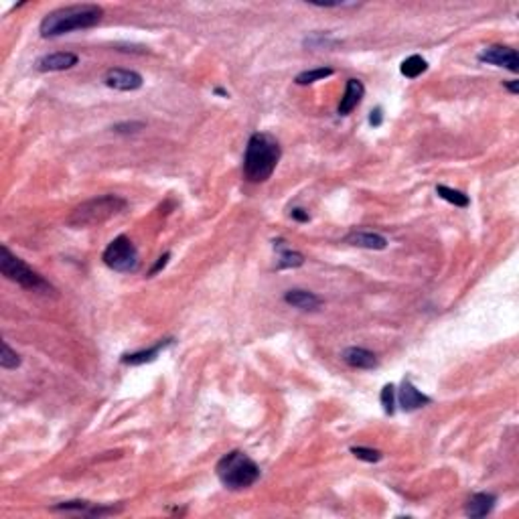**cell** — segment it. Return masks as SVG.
Listing matches in <instances>:
<instances>
[{
    "label": "cell",
    "mask_w": 519,
    "mask_h": 519,
    "mask_svg": "<svg viewBox=\"0 0 519 519\" xmlns=\"http://www.w3.org/2000/svg\"><path fill=\"white\" fill-rule=\"evenodd\" d=\"M437 195L440 197V199H444V201L453 203L455 207H469V203H471V201H469V197H467L462 191L444 187V185H438Z\"/></svg>",
    "instance_id": "obj_19"
},
{
    "label": "cell",
    "mask_w": 519,
    "mask_h": 519,
    "mask_svg": "<svg viewBox=\"0 0 519 519\" xmlns=\"http://www.w3.org/2000/svg\"><path fill=\"white\" fill-rule=\"evenodd\" d=\"M284 302L294 307V309H300V311H316L323 305V300L314 292L300 291V288H294V291L286 292L284 294Z\"/></svg>",
    "instance_id": "obj_14"
},
{
    "label": "cell",
    "mask_w": 519,
    "mask_h": 519,
    "mask_svg": "<svg viewBox=\"0 0 519 519\" xmlns=\"http://www.w3.org/2000/svg\"><path fill=\"white\" fill-rule=\"evenodd\" d=\"M282 244H284L282 240L274 242V248L280 249L278 268H280V270H282V268H300V266L305 264V256H302L300 251H292V249L284 248Z\"/></svg>",
    "instance_id": "obj_17"
},
{
    "label": "cell",
    "mask_w": 519,
    "mask_h": 519,
    "mask_svg": "<svg viewBox=\"0 0 519 519\" xmlns=\"http://www.w3.org/2000/svg\"><path fill=\"white\" fill-rule=\"evenodd\" d=\"M347 244H351L355 248H365V249H386L388 248V240L379 233L374 231H351L347 237H345Z\"/></svg>",
    "instance_id": "obj_15"
},
{
    "label": "cell",
    "mask_w": 519,
    "mask_h": 519,
    "mask_svg": "<svg viewBox=\"0 0 519 519\" xmlns=\"http://www.w3.org/2000/svg\"><path fill=\"white\" fill-rule=\"evenodd\" d=\"M126 207H128V201L120 195L108 193V195H102V197H94V199L83 201L82 205H78L69 213L67 226L75 229L100 226L108 219L120 215Z\"/></svg>",
    "instance_id": "obj_3"
},
{
    "label": "cell",
    "mask_w": 519,
    "mask_h": 519,
    "mask_svg": "<svg viewBox=\"0 0 519 519\" xmlns=\"http://www.w3.org/2000/svg\"><path fill=\"white\" fill-rule=\"evenodd\" d=\"M0 367L2 370H17L21 367V357L17 351L10 349L6 341H2V353H0Z\"/></svg>",
    "instance_id": "obj_21"
},
{
    "label": "cell",
    "mask_w": 519,
    "mask_h": 519,
    "mask_svg": "<svg viewBox=\"0 0 519 519\" xmlns=\"http://www.w3.org/2000/svg\"><path fill=\"white\" fill-rule=\"evenodd\" d=\"M168 260H170V254H168V251H166L165 256H161V258H159V262H156V264H154V266H152V270H150V276H154V274H156V272H159V270H163V268H165L166 264H168Z\"/></svg>",
    "instance_id": "obj_25"
},
{
    "label": "cell",
    "mask_w": 519,
    "mask_h": 519,
    "mask_svg": "<svg viewBox=\"0 0 519 519\" xmlns=\"http://www.w3.org/2000/svg\"><path fill=\"white\" fill-rule=\"evenodd\" d=\"M331 75H332L331 67H316V69H307V71L298 73L294 82L298 83V85H311V83L314 82L327 80V78H331Z\"/></svg>",
    "instance_id": "obj_20"
},
{
    "label": "cell",
    "mask_w": 519,
    "mask_h": 519,
    "mask_svg": "<svg viewBox=\"0 0 519 519\" xmlns=\"http://www.w3.org/2000/svg\"><path fill=\"white\" fill-rule=\"evenodd\" d=\"M215 94H219V96H224V98H228V92H224L221 87H217V89H215Z\"/></svg>",
    "instance_id": "obj_29"
},
{
    "label": "cell",
    "mask_w": 519,
    "mask_h": 519,
    "mask_svg": "<svg viewBox=\"0 0 519 519\" xmlns=\"http://www.w3.org/2000/svg\"><path fill=\"white\" fill-rule=\"evenodd\" d=\"M104 82L108 87L118 89V92H136L142 87V75L132 69H110L105 73Z\"/></svg>",
    "instance_id": "obj_8"
},
{
    "label": "cell",
    "mask_w": 519,
    "mask_h": 519,
    "mask_svg": "<svg viewBox=\"0 0 519 519\" xmlns=\"http://www.w3.org/2000/svg\"><path fill=\"white\" fill-rule=\"evenodd\" d=\"M291 215L294 217V219H296V221H309V219H311V217H309V213H307L305 209H300V207L292 209Z\"/></svg>",
    "instance_id": "obj_27"
},
{
    "label": "cell",
    "mask_w": 519,
    "mask_h": 519,
    "mask_svg": "<svg viewBox=\"0 0 519 519\" xmlns=\"http://www.w3.org/2000/svg\"><path fill=\"white\" fill-rule=\"evenodd\" d=\"M381 406H383L386 414L392 416L395 412V388L392 383L383 386V390H381Z\"/></svg>",
    "instance_id": "obj_23"
},
{
    "label": "cell",
    "mask_w": 519,
    "mask_h": 519,
    "mask_svg": "<svg viewBox=\"0 0 519 519\" xmlns=\"http://www.w3.org/2000/svg\"><path fill=\"white\" fill-rule=\"evenodd\" d=\"M280 156H282V148L274 136L266 132L251 134L244 154V177L249 183L268 181L272 173L276 170V165L280 163Z\"/></svg>",
    "instance_id": "obj_2"
},
{
    "label": "cell",
    "mask_w": 519,
    "mask_h": 519,
    "mask_svg": "<svg viewBox=\"0 0 519 519\" xmlns=\"http://www.w3.org/2000/svg\"><path fill=\"white\" fill-rule=\"evenodd\" d=\"M365 96V87L359 80H349L347 85H345V94L341 98V104H339V114L341 116H349L353 112L357 105L361 104Z\"/></svg>",
    "instance_id": "obj_11"
},
{
    "label": "cell",
    "mask_w": 519,
    "mask_h": 519,
    "mask_svg": "<svg viewBox=\"0 0 519 519\" xmlns=\"http://www.w3.org/2000/svg\"><path fill=\"white\" fill-rule=\"evenodd\" d=\"M478 61L489 63V65H497V67H505L513 73L519 71V57L518 51L511 47H503V45H493L487 47L485 51L478 53Z\"/></svg>",
    "instance_id": "obj_7"
},
{
    "label": "cell",
    "mask_w": 519,
    "mask_h": 519,
    "mask_svg": "<svg viewBox=\"0 0 519 519\" xmlns=\"http://www.w3.org/2000/svg\"><path fill=\"white\" fill-rule=\"evenodd\" d=\"M221 485L229 491H242L260 478V467L242 451H231L215 467Z\"/></svg>",
    "instance_id": "obj_4"
},
{
    "label": "cell",
    "mask_w": 519,
    "mask_h": 519,
    "mask_svg": "<svg viewBox=\"0 0 519 519\" xmlns=\"http://www.w3.org/2000/svg\"><path fill=\"white\" fill-rule=\"evenodd\" d=\"M351 455L359 458V460H365V462H379L381 457H383L379 451L367 448V446H351Z\"/></svg>",
    "instance_id": "obj_22"
},
{
    "label": "cell",
    "mask_w": 519,
    "mask_h": 519,
    "mask_svg": "<svg viewBox=\"0 0 519 519\" xmlns=\"http://www.w3.org/2000/svg\"><path fill=\"white\" fill-rule=\"evenodd\" d=\"M145 124H140V122H132V124H118V126H114V130L116 132H136V130H140Z\"/></svg>",
    "instance_id": "obj_26"
},
{
    "label": "cell",
    "mask_w": 519,
    "mask_h": 519,
    "mask_svg": "<svg viewBox=\"0 0 519 519\" xmlns=\"http://www.w3.org/2000/svg\"><path fill=\"white\" fill-rule=\"evenodd\" d=\"M505 87H507V89L511 92V94H518V92H519V82H518V80H513V82H507V83H505Z\"/></svg>",
    "instance_id": "obj_28"
},
{
    "label": "cell",
    "mask_w": 519,
    "mask_h": 519,
    "mask_svg": "<svg viewBox=\"0 0 519 519\" xmlns=\"http://www.w3.org/2000/svg\"><path fill=\"white\" fill-rule=\"evenodd\" d=\"M0 254H2V256H0V272H2L8 280L17 282L19 286L27 288V291L53 292V286L43 278L39 272L29 268L21 258H17L6 246L0 248Z\"/></svg>",
    "instance_id": "obj_5"
},
{
    "label": "cell",
    "mask_w": 519,
    "mask_h": 519,
    "mask_svg": "<svg viewBox=\"0 0 519 519\" xmlns=\"http://www.w3.org/2000/svg\"><path fill=\"white\" fill-rule=\"evenodd\" d=\"M104 10L98 4H71L49 13L39 24V33L45 39L61 37L71 31L92 29L102 21Z\"/></svg>",
    "instance_id": "obj_1"
},
{
    "label": "cell",
    "mask_w": 519,
    "mask_h": 519,
    "mask_svg": "<svg viewBox=\"0 0 519 519\" xmlns=\"http://www.w3.org/2000/svg\"><path fill=\"white\" fill-rule=\"evenodd\" d=\"M495 503H497V497L491 495V493H475L467 501L465 513L469 518H485V516H489L493 511Z\"/></svg>",
    "instance_id": "obj_12"
},
{
    "label": "cell",
    "mask_w": 519,
    "mask_h": 519,
    "mask_svg": "<svg viewBox=\"0 0 519 519\" xmlns=\"http://www.w3.org/2000/svg\"><path fill=\"white\" fill-rule=\"evenodd\" d=\"M383 122V110L377 105L375 110H372V114H370V124L374 126V128H379Z\"/></svg>",
    "instance_id": "obj_24"
},
{
    "label": "cell",
    "mask_w": 519,
    "mask_h": 519,
    "mask_svg": "<svg viewBox=\"0 0 519 519\" xmlns=\"http://www.w3.org/2000/svg\"><path fill=\"white\" fill-rule=\"evenodd\" d=\"M102 260H104V264L110 270L134 272L138 268V249L134 248V244L130 242V237L118 235L104 249Z\"/></svg>",
    "instance_id": "obj_6"
},
{
    "label": "cell",
    "mask_w": 519,
    "mask_h": 519,
    "mask_svg": "<svg viewBox=\"0 0 519 519\" xmlns=\"http://www.w3.org/2000/svg\"><path fill=\"white\" fill-rule=\"evenodd\" d=\"M426 69H428V63H426L424 57H420V55H410L406 61L402 63V67H400L402 75H406L408 80H416V78L422 75Z\"/></svg>",
    "instance_id": "obj_18"
},
{
    "label": "cell",
    "mask_w": 519,
    "mask_h": 519,
    "mask_svg": "<svg viewBox=\"0 0 519 519\" xmlns=\"http://www.w3.org/2000/svg\"><path fill=\"white\" fill-rule=\"evenodd\" d=\"M432 400L426 394H422L410 379H404L400 390H397V404L404 412H414L418 408L430 404Z\"/></svg>",
    "instance_id": "obj_9"
},
{
    "label": "cell",
    "mask_w": 519,
    "mask_h": 519,
    "mask_svg": "<svg viewBox=\"0 0 519 519\" xmlns=\"http://www.w3.org/2000/svg\"><path fill=\"white\" fill-rule=\"evenodd\" d=\"M173 343V339H165V341H159L154 347H150V349H145V351H136V353H126L122 357V363L126 365H142V363H150V361H154L159 353L168 347Z\"/></svg>",
    "instance_id": "obj_16"
},
{
    "label": "cell",
    "mask_w": 519,
    "mask_h": 519,
    "mask_svg": "<svg viewBox=\"0 0 519 519\" xmlns=\"http://www.w3.org/2000/svg\"><path fill=\"white\" fill-rule=\"evenodd\" d=\"M343 361L355 370H375L377 367V357L363 347H347L343 351Z\"/></svg>",
    "instance_id": "obj_13"
},
{
    "label": "cell",
    "mask_w": 519,
    "mask_h": 519,
    "mask_svg": "<svg viewBox=\"0 0 519 519\" xmlns=\"http://www.w3.org/2000/svg\"><path fill=\"white\" fill-rule=\"evenodd\" d=\"M80 57L75 53H67V51H59V53H49L37 61V69L39 71H65L71 69L73 65H78Z\"/></svg>",
    "instance_id": "obj_10"
}]
</instances>
